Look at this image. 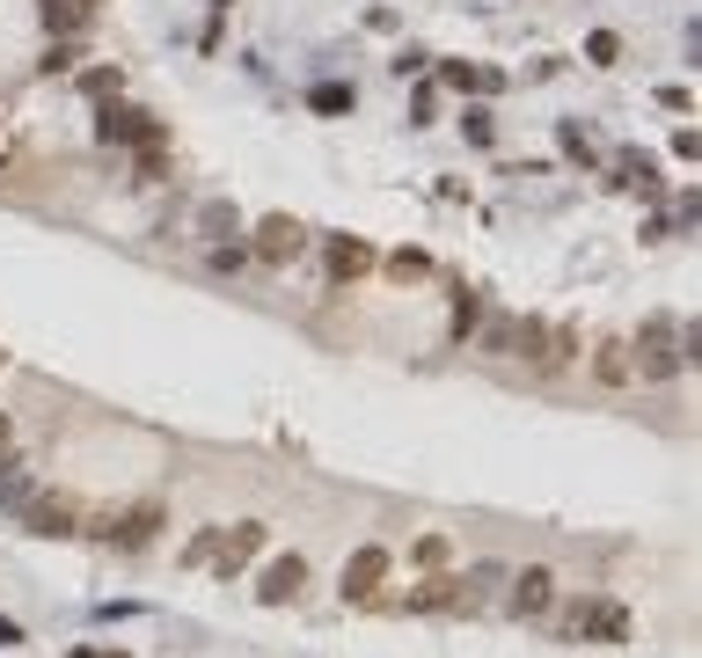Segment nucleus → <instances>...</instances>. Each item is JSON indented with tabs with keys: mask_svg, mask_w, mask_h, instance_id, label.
I'll return each instance as SVG.
<instances>
[{
	"mask_svg": "<svg viewBox=\"0 0 702 658\" xmlns=\"http://www.w3.org/2000/svg\"><path fill=\"white\" fill-rule=\"evenodd\" d=\"M593 381H600V388H630V337L593 344Z\"/></svg>",
	"mask_w": 702,
	"mask_h": 658,
	"instance_id": "nucleus-15",
	"label": "nucleus"
},
{
	"mask_svg": "<svg viewBox=\"0 0 702 658\" xmlns=\"http://www.w3.org/2000/svg\"><path fill=\"white\" fill-rule=\"evenodd\" d=\"M388 271H395V278H425V271H432V256H425V249H395V256H388Z\"/></svg>",
	"mask_w": 702,
	"mask_h": 658,
	"instance_id": "nucleus-22",
	"label": "nucleus"
},
{
	"mask_svg": "<svg viewBox=\"0 0 702 658\" xmlns=\"http://www.w3.org/2000/svg\"><path fill=\"white\" fill-rule=\"evenodd\" d=\"M512 593H505V608L520 614V622H542V614H557V571L549 563H527V571H505Z\"/></svg>",
	"mask_w": 702,
	"mask_h": 658,
	"instance_id": "nucleus-8",
	"label": "nucleus"
},
{
	"mask_svg": "<svg viewBox=\"0 0 702 658\" xmlns=\"http://www.w3.org/2000/svg\"><path fill=\"white\" fill-rule=\"evenodd\" d=\"M67 658H132V651H67Z\"/></svg>",
	"mask_w": 702,
	"mask_h": 658,
	"instance_id": "nucleus-30",
	"label": "nucleus"
},
{
	"mask_svg": "<svg viewBox=\"0 0 702 658\" xmlns=\"http://www.w3.org/2000/svg\"><path fill=\"white\" fill-rule=\"evenodd\" d=\"M403 608L411 614H454V608H476V593H468V578H454V571H432Z\"/></svg>",
	"mask_w": 702,
	"mask_h": 658,
	"instance_id": "nucleus-10",
	"label": "nucleus"
},
{
	"mask_svg": "<svg viewBox=\"0 0 702 658\" xmlns=\"http://www.w3.org/2000/svg\"><path fill=\"white\" fill-rule=\"evenodd\" d=\"M484 351L490 359H520V315H490L484 322Z\"/></svg>",
	"mask_w": 702,
	"mask_h": 658,
	"instance_id": "nucleus-16",
	"label": "nucleus"
},
{
	"mask_svg": "<svg viewBox=\"0 0 702 658\" xmlns=\"http://www.w3.org/2000/svg\"><path fill=\"white\" fill-rule=\"evenodd\" d=\"M15 644H23V622H15V614H0V651H15Z\"/></svg>",
	"mask_w": 702,
	"mask_h": 658,
	"instance_id": "nucleus-28",
	"label": "nucleus"
},
{
	"mask_svg": "<svg viewBox=\"0 0 702 658\" xmlns=\"http://www.w3.org/2000/svg\"><path fill=\"white\" fill-rule=\"evenodd\" d=\"M73 67H81V45H51L45 51V73H73Z\"/></svg>",
	"mask_w": 702,
	"mask_h": 658,
	"instance_id": "nucleus-25",
	"label": "nucleus"
},
{
	"mask_svg": "<svg viewBox=\"0 0 702 658\" xmlns=\"http://www.w3.org/2000/svg\"><path fill=\"white\" fill-rule=\"evenodd\" d=\"M585 59H593V67H615V59H622V37H615V29H593V37H585Z\"/></svg>",
	"mask_w": 702,
	"mask_h": 658,
	"instance_id": "nucleus-20",
	"label": "nucleus"
},
{
	"mask_svg": "<svg viewBox=\"0 0 702 658\" xmlns=\"http://www.w3.org/2000/svg\"><path fill=\"white\" fill-rule=\"evenodd\" d=\"M300 593H308V557H271L264 578H257V600L264 608H293Z\"/></svg>",
	"mask_w": 702,
	"mask_h": 658,
	"instance_id": "nucleus-11",
	"label": "nucleus"
},
{
	"mask_svg": "<svg viewBox=\"0 0 702 658\" xmlns=\"http://www.w3.org/2000/svg\"><path fill=\"white\" fill-rule=\"evenodd\" d=\"M381 585H388V549H381V541L352 549V563H344V578H337V600H344V608H373Z\"/></svg>",
	"mask_w": 702,
	"mask_h": 658,
	"instance_id": "nucleus-7",
	"label": "nucleus"
},
{
	"mask_svg": "<svg viewBox=\"0 0 702 658\" xmlns=\"http://www.w3.org/2000/svg\"><path fill=\"white\" fill-rule=\"evenodd\" d=\"M557 636L563 644H630V608L607 600V593H579V600L557 614Z\"/></svg>",
	"mask_w": 702,
	"mask_h": 658,
	"instance_id": "nucleus-1",
	"label": "nucleus"
},
{
	"mask_svg": "<svg viewBox=\"0 0 702 658\" xmlns=\"http://www.w3.org/2000/svg\"><path fill=\"white\" fill-rule=\"evenodd\" d=\"M271 549V527L264 519H235V527H219V549H213V563H205V571H213L219 585H235L242 578V563H257Z\"/></svg>",
	"mask_w": 702,
	"mask_h": 658,
	"instance_id": "nucleus-6",
	"label": "nucleus"
},
{
	"mask_svg": "<svg viewBox=\"0 0 702 658\" xmlns=\"http://www.w3.org/2000/svg\"><path fill=\"white\" fill-rule=\"evenodd\" d=\"M411 563H425V571H439V563H447V541H439V535H425V541H417V549H411Z\"/></svg>",
	"mask_w": 702,
	"mask_h": 658,
	"instance_id": "nucleus-24",
	"label": "nucleus"
},
{
	"mask_svg": "<svg viewBox=\"0 0 702 658\" xmlns=\"http://www.w3.org/2000/svg\"><path fill=\"white\" fill-rule=\"evenodd\" d=\"M162 527H169V512H162L154 498H146V505L110 512V519L96 527V541H103V549H118V557H146V549L162 541Z\"/></svg>",
	"mask_w": 702,
	"mask_h": 658,
	"instance_id": "nucleus-4",
	"label": "nucleus"
},
{
	"mask_svg": "<svg viewBox=\"0 0 702 658\" xmlns=\"http://www.w3.org/2000/svg\"><path fill=\"white\" fill-rule=\"evenodd\" d=\"M213 549H219V527H198V535L183 541V563H213Z\"/></svg>",
	"mask_w": 702,
	"mask_h": 658,
	"instance_id": "nucleus-23",
	"label": "nucleus"
},
{
	"mask_svg": "<svg viewBox=\"0 0 702 658\" xmlns=\"http://www.w3.org/2000/svg\"><path fill=\"white\" fill-rule=\"evenodd\" d=\"M432 110H439L432 88H417V96H411V124H432Z\"/></svg>",
	"mask_w": 702,
	"mask_h": 658,
	"instance_id": "nucleus-27",
	"label": "nucleus"
},
{
	"mask_svg": "<svg viewBox=\"0 0 702 658\" xmlns=\"http://www.w3.org/2000/svg\"><path fill=\"white\" fill-rule=\"evenodd\" d=\"M322 271H330V286H352V278L373 271V249H366L359 235H330V242H322Z\"/></svg>",
	"mask_w": 702,
	"mask_h": 658,
	"instance_id": "nucleus-12",
	"label": "nucleus"
},
{
	"mask_svg": "<svg viewBox=\"0 0 702 658\" xmlns=\"http://www.w3.org/2000/svg\"><path fill=\"white\" fill-rule=\"evenodd\" d=\"M563 154H571V161H593V146H585L579 124H563Z\"/></svg>",
	"mask_w": 702,
	"mask_h": 658,
	"instance_id": "nucleus-26",
	"label": "nucleus"
},
{
	"mask_svg": "<svg viewBox=\"0 0 702 658\" xmlns=\"http://www.w3.org/2000/svg\"><path fill=\"white\" fill-rule=\"evenodd\" d=\"M81 88H88L96 103H110V96L124 88V73H118V67H88V73H81Z\"/></svg>",
	"mask_w": 702,
	"mask_h": 658,
	"instance_id": "nucleus-19",
	"label": "nucleus"
},
{
	"mask_svg": "<svg viewBox=\"0 0 702 658\" xmlns=\"http://www.w3.org/2000/svg\"><path fill=\"white\" fill-rule=\"evenodd\" d=\"M300 242H308V227H300V219H286V213H271V219H257V235H249V256H257V264H293V256H300Z\"/></svg>",
	"mask_w": 702,
	"mask_h": 658,
	"instance_id": "nucleus-9",
	"label": "nucleus"
},
{
	"mask_svg": "<svg viewBox=\"0 0 702 658\" xmlns=\"http://www.w3.org/2000/svg\"><path fill=\"white\" fill-rule=\"evenodd\" d=\"M674 373H688V359H680V322L674 315H652L644 330L630 337V381H674Z\"/></svg>",
	"mask_w": 702,
	"mask_h": 658,
	"instance_id": "nucleus-2",
	"label": "nucleus"
},
{
	"mask_svg": "<svg viewBox=\"0 0 702 658\" xmlns=\"http://www.w3.org/2000/svg\"><path fill=\"white\" fill-rule=\"evenodd\" d=\"M527 366L542 373V381L571 373V366H579V330H571V322H549V330H542V351H534Z\"/></svg>",
	"mask_w": 702,
	"mask_h": 658,
	"instance_id": "nucleus-13",
	"label": "nucleus"
},
{
	"mask_svg": "<svg viewBox=\"0 0 702 658\" xmlns=\"http://www.w3.org/2000/svg\"><path fill=\"white\" fill-rule=\"evenodd\" d=\"M198 235H213V242H235V235H242V213H235L227 198H213V205L198 213Z\"/></svg>",
	"mask_w": 702,
	"mask_h": 658,
	"instance_id": "nucleus-17",
	"label": "nucleus"
},
{
	"mask_svg": "<svg viewBox=\"0 0 702 658\" xmlns=\"http://www.w3.org/2000/svg\"><path fill=\"white\" fill-rule=\"evenodd\" d=\"M439 81H447V88H461V96H498V88H505V73H498V67H468V59H447V67H439Z\"/></svg>",
	"mask_w": 702,
	"mask_h": 658,
	"instance_id": "nucleus-14",
	"label": "nucleus"
},
{
	"mask_svg": "<svg viewBox=\"0 0 702 658\" xmlns=\"http://www.w3.org/2000/svg\"><path fill=\"white\" fill-rule=\"evenodd\" d=\"M132 169H140V183H169V154H162V146H140Z\"/></svg>",
	"mask_w": 702,
	"mask_h": 658,
	"instance_id": "nucleus-21",
	"label": "nucleus"
},
{
	"mask_svg": "<svg viewBox=\"0 0 702 658\" xmlns=\"http://www.w3.org/2000/svg\"><path fill=\"white\" fill-rule=\"evenodd\" d=\"M0 462H15V417L0 410Z\"/></svg>",
	"mask_w": 702,
	"mask_h": 658,
	"instance_id": "nucleus-29",
	"label": "nucleus"
},
{
	"mask_svg": "<svg viewBox=\"0 0 702 658\" xmlns=\"http://www.w3.org/2000/svg\"><path fill=\"white\" fill-rule=\"evenodd\" d=\"M96 140L103 146H132V154H140V146H162L169 140V124L154 118V110H140V103H96Z\"/></svg>",
	"mask_w": 702,
	"mask_h": 658,
	"instance_id": "nucleus-3",
	"label": "nucleus"
},
{
	"mask_svg": "<svg viewBox=\"0 0 702 658\" xmlns=\"http://www.w3.org/2000/svg\"><path fill=\"white\" fill-rule=\"evenodd\" d=\"M461 140H468V146H490V140H498V118H490L484 103H468V110H461Z\"/></svg>",
	"mask_w": 702,
	"mask_h": 658,
	"instance_id": "nucleus-18",
	"label": "nucleus"
},
{
	"mask_svg": "<svg viewBox=\"0 0 702 658\" xmlns=\"http://www.w3.org/2000/svg\"><path fill=\"white\" fill-rule=\"evenodd\" d=\"M15 519H23L37 541H73V535H88V512L73 505V498H59V490H29Z\"/></svg>",
	"mask_w": 702,
	"mask_h": 658,
	"instance_id": "nucleus-5",
	"label": "nucleus"
}]
</instances>
